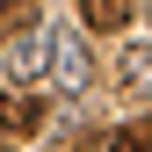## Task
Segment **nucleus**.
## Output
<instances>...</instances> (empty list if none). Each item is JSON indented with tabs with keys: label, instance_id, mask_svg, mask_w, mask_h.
<instances>
[{
	"label": "nucleus",
	"instance_id": "obj_1",
	"mask_svg": "<svg viewBox=\"0 0 152 152\" xmlns=\"http://www.w3.org/2000/svg\"><path fill=\"white\" fill-rule=\"evenodd\" d=\"M44 72H51V87H58V94L94 87V58H87L80 29H51V58H44Z\"/></svg>",
	"mask_w": 152,
	"mask_h": 152
},
{
	"label": "nucleus",
	"instance_id": "obj_2",
	"mask_svg": "<svg viewBox=\"0 0 152 152\" xmlns=\"http://www.w3.org/2000/svg\"><path fill=\"white\" fill-rule=\"evenodd\" d=\"M44 58H51V29H44V22H29L22 36H7V65H15V80H44Z\"/></svg>",
	"mask_w": 152,
	"mask_h": 152
},
{
	"label": "nucleus",
	"instance_id": "obj_3",
	"mask_svg": "<svg viewBox=\"0 0 152 152\" xmlns=\"http://www.w3.org/2000/svg\"><path fill=\"white\" fill-rule=\"evenodd\" d=\"M130 15H138V0H80V22H87V29H102V36L130 29Z\"/></svg>",
	"mask_w": 152,
	"mask_h": 152
},
{
	"label": "nucleus",
	"instance_id": "obj_4",
	"mask_svg": "<svg viewBox=\"0 0 152 152\" xmlns=\"http://www.w3.org/2000/svg\"><path fill=\"white\" fill-rule=\"evenodd\" d=\"M116 87L123 94H152V44H130L116 58Z\"/></svg>",
	"mask_w": 152,
	"mask_h": 152
},
{
	"label": "nucleus",
	"instance_id": "obj_5",
	"mask_svg": "<svg viewBox=\"0 0 152 152\" xmlns=\"http://www.w3.org/2000/svg\"><path fill=\"white\" fill-rule=\"evenodd\" d=\"M44 123V102H36V94H7V102H0V130H36Z\"/></svg>",
	"mask_w": 152,
	"mask_h": 152
}]
</instances>
